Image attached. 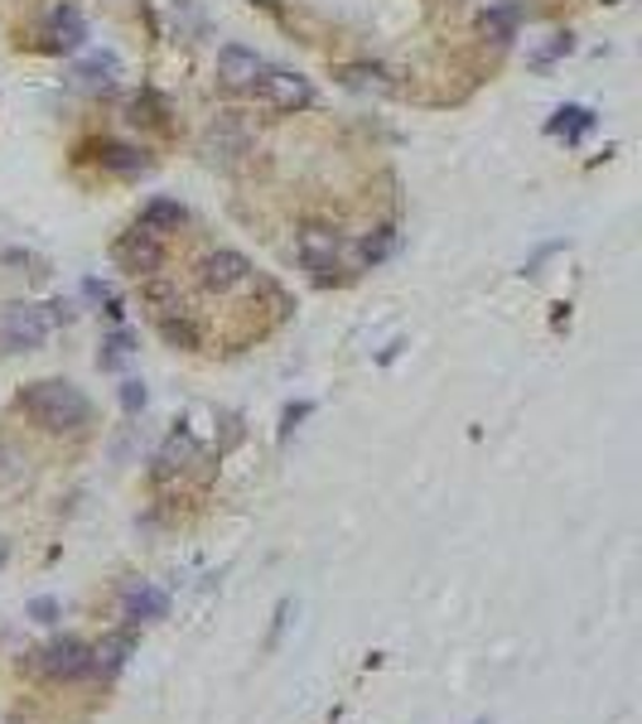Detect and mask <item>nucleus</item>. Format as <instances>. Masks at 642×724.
<instances>
[{
    "label": "nucleus",
    "mask_w": 642,
    "mask_h": 724,
    "mask_svg": "<svg viewBox=\"0 0 642 724\" xmlns=\"http://www.w3.org/2000/svg\"><path fill=\"white\" fill-rule=\"evenodd\" d=\"M20 410L34 416V426H44L48 434H68V430H82L92 420V401L82 386H72L64 377H44V382H30L20 392Z\"/></svg>",
    "instance_id": "f257e3e1"
},
{
    "label": "nucleus",
    "mask_w": 642,
    "mask_h": 724,
    "mask_svg": "<svg viewBox=\"0 0 642 724\" xmlns=\"http://www.w3.org/2000/svg\"><path fill=\"white\" fill-rule=\"evenodd\" d=\"M68 319L72 309L64 299H54V305H5L0 309V353H30Z\"/></svg>",
    "instance_id": "f03ea898"
},
{
    "label": "nucleus",
    "mask_w": 642,
    "mask_h": 724,
    "mask_svg": "<svg viewBox=\"0 0 642 724\" xmlns=\"http://www.w3.org/2000/svg\"><path fill=\"white\" fill-rule=\"evenodd\" d=\"M30 667L48 681H82V676H92V647L82 637H54L48 647L30 652Z\"/></svg>",
    "instance_id": "7ed1b4c3"
},
{
    "label": "nucleus",
    "mask_w": 642,
    "mask_h": 724,
    "mask_svg": "<svg viewBox=\"0 0 642 724\" xmlns=\"http://www.w3.org/2000/svg\"><path fill=\"white\" fill-rule=\"evenodd\" d=\"M112 261H116V271H126V275H136V281H145V275H155L165 265V237L145 233V227H131V233L116 237Z\"/></svg>",
    "instance_id": "20e7f679"
},
{
    "label": "nucleus",
    "mask_w": 642,
    "mask_h": 724,
    "mask_svg": "<svg viewBox=\"0 0 642 724\" xmlns=\"http://www.w3.org/2000/svg\"><path fill=\"white\" fill-rule=\"evenodd\" d=\"M203 155H209L213 165H223V169L241 165V160L251 155V131H247V121H241L237 112H223L209 131H203Z\"/></svg>",
    "instance_id": "39448f33"
},
{
    "label": "nucleus",
    "mask_w": 642,
    "mask_h": 724,
    "mask_svg": "<svg viewBox=\"0 0 642 724\" xmlns=\"http://www.w3.org/2000/svg\"><path fill=\"white\" fill-rule=\"evenodd\" d=\"M300 261H305V271L314 275L319 285H334L338 281V257H343V241H338V233H329V227H305L300 233Z\"/></svg>",
    "instance_id": "423d86ee"
},
{
    "label": "nucleus",
    "mask_w": 642,
    "mask_h": 724,
    "mask_svg": "<svg viewBox=\"0 0 642 724\" xmlns=\"http://www.w3.org/2000/svg\"><path fill=\"white\" fill-rule=\"evenodd\" d=\"M251 92H257L266 106H275V112H305L314 102L309 78H300V72H290V68H266Z\"/></svg>",
    "instance_id": "0eeeda50"
},
{
    "label": "nucleus",
    "mask_w": 642,
    "mask_h": 724,
    "mask_svg": "<svg viewBox=\"0 0 642 724\" xmlns=\"http://www.w3.org/2000/svg\"><path fill=\"white\" fill-rule=\"evenodd\" d=\"M266 68H271V64H266V58L257 54V48H241V44L217 48V78H223V88H233V92L257 88Z\"/></svg>",
    "instance_id": "6e6552de"
},
{
    "label": "nucleus",
    "mask_w": 642,
    "mask_h": 724,
    "mask_svg": "<svg viewBox=\"0 0 642 724\" xmlns=\"http://www.w3.org/2000/svg\"><path fill=\"white\" fill-rule=\"evenodd\" d=\"M199 281H203V290H213V295H227V290L251 281V261L241 257V251H209V257L199 261Z\"/></svg>",
    "instance_id": "1a4fd4ad"
},
{
    "label": "nucleus",
    "mask_w": 642,
    "mask_h": 724,
    "mask_svg": "<svg viewBox=\"0 0 642 724\" xmlns=\"http://www.w3.org/2000/svg\"><path fill=\"white\" fill-rule=\"evenodd\" d=\"M88 44V20H82L78 5H58L54 15L44 20V48L48 54H78Z\"/></svg>",
    "instance_id": "9d476101"
},
{
    "label": "nucleus",
    "mask_w": 642,
    "mask_h": 724,
    "mask_svg": "<svg viewBox=\"0 0 642 724\" xmlns=\"http://www.w3.org/2000/svg\"><path fill=\"white\" fill-rule=\"evenodd\" d=\"M92 165H102L106 174H140V169H150V155L140 150V145H126V140H92L88 150Z\"/></svg>",
    "instance_id": "9b49d317"
},
{
    "label": "nucleus",
    "mask_w": 642,
    "mask_h": 724,
    "mask_svg": "<svg viewBox=\"0 0 642 724\" xmlns=\"http://www.w3.org/2000/svg\"><path fill=\"white\" fill-rule=\"evenodd\" d=\"M116 78H121V58L116 54H88L78 68H72V82H78L82 92H106V88H116Z\"/></svg>",
    "instance_id": "f8f14e48"
},
{
    "label": "nucleus",
    "mask_w": 642,
    "mask_h": 724,
    "mask_svg": "<svg viewBox=\"0 0 642 724\" xmlns=\"http://www.w3.org/2000/svg\"><path fill=\"white\" fill-rule=\"evenodd\" d=\"M121 603H126L131 623H160V619H169V595L160 585H131Z\"/></svg>",
    "instance_id": "ddd939ff"
},
{
    "label": "nucleus",
    "mask_w": 642,
    "mask_h": 724,
    "mask_svg": "<svg viewBox=\"0 0 642 724\" xmlns=\"http://www.w3.org/2000/svg\"><path fill=\"white\" fill-rule=\"evenodd\" d=\"M338 82H343L348 92H368V97H392L396 92L392 72L378 68V64H343L338 68Z\"/></svg>",
    "instance_id": "4468645a"
},
{
    "label": "nucleus",
    "mask_w": 642,
    "mask_h": 724,
    "mask_svg": "<svg viewBox=\"0 0 642 724\" xmlns=\"http://www.w3.org/2000/svg\"><path fill=\"white\" fill-rule=\"evenodd\" d=\"M145 233H155V237H169V233H179L184 227V203H174V199H150L140 208V223Z\"/></svg>",
    "instance_id": "2eb2a0df"
},
{
    "label": "nucleus",
    "mask_w": 642,
    "mask_h": 724,
    "mask_svg": "<svg viewBox=\"0 0 642 724\" xmlns=\"http://www.w3.org/2000/svg\"><path fill=\"white\" fill-rule=\"evenodd\" d=\"M193 459H199V440H193V434H184V430H174V434L165 440L160 459H155V474L169 478V474H179V468H189Z\"/></svg>",
    "instance_id": "dca6fc26"
},
{
    "label": "nucleus",
    "mask_w": 642,
    "mask_h": 724,
    "mask_svg": "<svg viewBox=\"0 0 642 724\" xmlns=\"http://www.w3.org/2000/svg\"><path fill=\"white\" fill-rule=\"evenodd\" d=\"M136 652V633H116L102 647H92V676H116L126 667V657Z\"/></svg>",
    "instance_id": "f3484780"
},
{
    "label": "nucleus",
    "mask_w": 642,
    "mask_h": 724,
    "mask_svg": "<svg viewBox=\"0 0 642 724\" xmlns=\"http://www.w3.org/2000/svg\"><path fill=\"white\" fill-rule=\"evenodd\" d=\"M547 131L551 136H565V140H579L595 131V112H589V106H561V112L547 121Z\"/></svg>",
    "instance_id": "a211bd4d"
},
{
    "label": "nucleus",
    "mask_w": 642,
    "mask_h": 724,
    "mask_svg": "<svg viewBox=\"0 0 642 724\" xmlns=\"http://www.w3.org/2000/svg\"><path fill=\"white\" fill-rule=\"evenodd\" d=\"M478 34L493 44H513L517 39V10L513 5H493L478 15Z\"/></svg>",
    "instance_id": "6ab92c4d"
},
{
    "label": "nucleus",
    "mask_w": 642,
    "mask_h": 724,
    "mask_svg": "<svg viewBox=\"0 0 642 724\" xmlns=\"http://www.w3.org/2000/svg\"><path fill=\"white\" fill-rule=\"evenodd\" d=\"M160 333H165L169 348H184V353L189 348H199V324H193L189 314H174V309L160 314Z\"/></svg>",
    "instance_id": "aec40b11"
},
{
    "label": "nucleus",
    "mask_w": 642,
    "mask_h": 724,
    "mask_svg": "<svg viewBox=\"0 0 642 724\" xmlns=\"http://www.w3.org/2000/svg\"><path fill=\"white\" fill-rule=\"evenodd\" d=\"M131 353H136V333H131V329H116V333L102 343V353H97V367H102V372H116Z\"/></svg>",
    "instance_id": "412c9836"
},
{
    "label": "nucleus",
    "mask_w": 642,
    "mask_h": 724,
    "mask_svg": "<svg viewBox=\"0 0 642 724\" xmlns=\"http://www.w3.org/2000/svg\"><path fill=\"white\" fill-rule=\"evenodd\" d=\"M396 251V227H378L372 237H362V247H358V257L368 261V265H382L386 257Z\"/></svg>",
    "instance_id": "4be33fe9"
},
{
    "label": "nucleus",
    "mask_w": 642,
    "mask_h": 724,
    "mask_svg": "<svg viewBox=\"0 0 642 724\" xmlns=\"http://www.w3.org/2000/svg\"><path fill=\"white\" fill-rule=\"evenodd\" d=\"M126 112H131V121H136V126H140V121H145V126H165V102H160L155 92H136Z\"/></svg>",
    "instance_id": "5701e85b"
},
{
    "label": "nucleus",
    "mask_w": 642,
    "mask_h": 724,
    "mask_svg": "<svg viewBox=\"0 0 642 724\" xmlns=\"http://www.w3.org/2000/svg\"><path fill=\"white\" fill-rule=\"evenodd\" d=\"M571 48H575L571 34H555V39H551L547 48H537V54H531V64H537V68H547V64H555V58H561V54H571Z\"/></svg>",
    "instance_id": "b1692460"
},
{
    "label": "nucleus",
    "mask_w": 642,
    "mask_h": 724,
    "mask_svg": "<svg viewBox=\"0 0 642 724\" xmlns=\"http://www.w3.org/2000/svg\"><path fill=\"white\" fill-rule=\"evenodd\" d=\"M145 401H150L145 382H121V410H126V416H136V410H145Z\"/></svg>",
    "instance_id": "393cba45"
},
{
    "label": "nucleus",
    "mask_w": 642,
    "mask_h": 724,
    "mask_svg": "<svg viewBox=\"0 0 642 724\" xmlns=\"http://www.w3.org/2000/svg\"><path fill=\"white\" fill-rule=\"evenodd\" d=\"M30 619L34 623H58V599L54 595H40V599L30 603Z\"/></svg>",
    "instance_id": "a878e982"
},
{
    "label": "nucleus",
    "mask_w": 642,
    "mask_h": 724,
    "mask_svg": "<svg viewBox=\"0 0 642 724\" xmlns=\"http://www.w3.org/2000/svg\"><path fill=\"white\" fill-rule=\"evenodd\" d=\"M290 609H295V603H290V599L275 603V619H271V633H266V647H275V643H281V633H285V623H290Z\"/></svg>",
    "instance_id": "bb28decb"
},
{
    "label": "nucleus",
    "mask_w": 642,
    "mask_h": 724,
    "mask_svg": "<svg viewBox=\"0 0 642 724\" xmlns=\"http://www.w3.org/2000/svg\"><path fill=\"white\" fill-rule=\"evenodd\" d=\"M309 410H314L309 401H295V406H285V416H281V440H285V434H290V430H295V426H300V420H305V416H309Z\"/></svg>",
    "instance_id": "cd10ccee"
},
{
    "label": "nucleus",
    "mask_w": 642,
    "mask_h": 724,
    "mask_svg": "<svg viewBox=\"0 0 642 724\" xmlns=\"http://www.w3.org/2000/svg\"><path fill=\"white\" fill-rule=\"evenodd\" d=\"M10 561V541H0V565H5Z\"/></svg>",
    "instance_id": "c85d7f7f"
},
{
    "label": "nucleus",
    "mask_w": 642,
    "mask_h": 724,
    "mask_svg": "<svg viewBox=\"0 0 642 724\" xmlns=\"http://www.w3.org/2000/svg\"><path fill=\"white\" fill-rule=\"evenodd\" d=\"M257 5H266V0H257Z\"/></svg>",
    "instance_id": "c756f323"
}]
</instances>
